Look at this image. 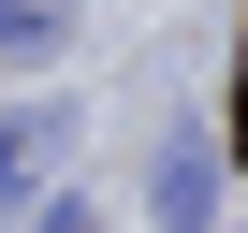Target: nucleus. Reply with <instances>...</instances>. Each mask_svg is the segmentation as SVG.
I'll return each mask as SVG.
<instances>
[{"mask_svg": "<svg viewBox=\"0 0 248 233\" xmlns=\"http://www.w3.org/2000/svg\"><path fill=\"white\" fill-rule=\"evenodd\" d=\"M204 189H219V160H204V146H161V175H146V204H161L175 233L204 218Z\"/></svg>", "mask_w": 248, "mask_h": 233, "instance_id": "obj_1", "label": "nucleus"}]
</instances>
